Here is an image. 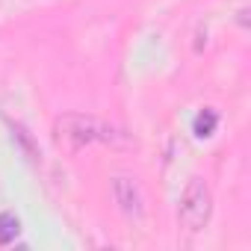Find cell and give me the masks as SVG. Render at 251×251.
<instances>
[{
  "mask_svg": "<svg viewBox=\"0 0 251 251\" xmlns=\"http://www.w3.org/2000/svg\"><path fill=\"white\" fill-rule=\"evenodd\" d=\"M56 139L59 145L71 148V151H80L92 142H109V145H124L127 139H124L121 130H115L112 124L95 118V115H80V112H68V115H59L56 124Z\"/></svg>",
  "mask_w": 251,
  "mask_h": 251,
  "instance_id": "1",
  "label": "cell"
},
{
  "mask_svg": "<svg viewBox=\"0 0 251 251\" xmlns=\"http://www.w3.org/2000/svg\"><path fill=\"white\" fill-rule=\"evenodd\" d=\"M210 213H213V192L201 177H192L180 198V225L195 233L210 222Z\"/></svg>",
  "mask_w": 251,
  "mask_h": 251,
  "instance_id": "2",
  "label": "cell"
},
{
  "mask_svg": "<svg viewBox=\"0 0 251 251\" xmlns=\"http://www.w3.org/2000/svg\"><path fill=\"white\" fill-rule=\"evenodd\" d=\"M112 198H115L118 210L127 216V219L139 222L145 216V195H142V189H139L136 180H130V177H115L112 180Z\"/></svg>",
  "mask_w": 251,
  "mask_h": 251,
  "instance_id": "3",
  "label": "cell"
},
{
  "mask_svg": "<svg viewBox=\"0 0 251 251\" xmlns=\"http://www.w3.org/2000/svg\"><path fill=\"white\" fill-rule=\"evenodd\" d=\"M21 233V222L15 213H0V245H9Z\"/></svg>",
  "mask_w": 251,
  "mask_h": 251,
  "instance_id": "4",
  "label": "cell"
},
{
  "mask_svg": "<svg viewBox=\"0 0 251 251\" xmlns=\"http://www.w3.org/2000/svg\"><path fill=\"white\" fill-rule=\"evenodd\" d=\"M216 124H219V115H216L213 109H204V112H198V118H195V136H198V139H207V136H213Z\"/></svg>",
  "mask_w": 251,
  "mask_h": 251,
  "instance_id": "5",
  "label": "cell"
},
{
  "mask_svg": "<svg viewBox=\"0 0 251 251\" xmlns=\"http://www.w3.org/2000/svg\"><path fill=\"white\" fill-rule=\"evenodd\" d=\"M12 127V139H18L21 142V148H24V154L30 157V160H36L39 157V151H36V145H33V139H30V133L21 127V124H9Z\"/></svg>",
  "mask_w": 251,
  "mask_h": 251,
  "instance_id": "6",
  "label": "cell"
}]
</instances>
